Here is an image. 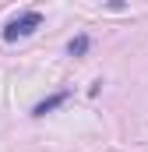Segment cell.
<instances>
[{
  "mask_svg": "<svg viewBox=\"0 0 148 152\" xmlns=\"http://www.w3.org/2000/svg\"><path fill=\"white\" fill-rule=\"evenodd\" d=\"M88 46H92V39H88V36H74L71 42H67V53H71V57H85Z\"/></svg>",
  "mask_w": 148,
  "mask_h": 152,
  "instance_id": "cell-3",
  "label": "cell"
},
{
  "mask_svg": "<svg viewBox=\"0 0 148 152\" xmlns=\"http://www.w3.org/2000/svg\"><path fill=\"white\" fill-rule=\"evenodd\" d=\"M67 96H71L67 88H60V92H53V96H46L42 103H36V106H32V117H46V113H53V110H57L60 103H67Z\"/></svg>",
  "mask_w": 148,
  "mask_h": 152,
  "instance_id": "cell-2",
  "label": "cell"
},
{
  "mask_svg": "<svg viewBox=\"0 0 148 152\" xmlns=\"http://www.w3.org/2000/svg\"><path fill=\"white\" fill-rule=\"evenodd\" d=\"M39 25H42V14H39V11H21L18 18H11V21L4 25V39H7V42L28 39V36L39 28Z\"/></svg>",
  "mask_w": 148,
  "mask_h": 152,
  "instance_id": "cell-1",
  "label": "cell"
}]
</instances>
